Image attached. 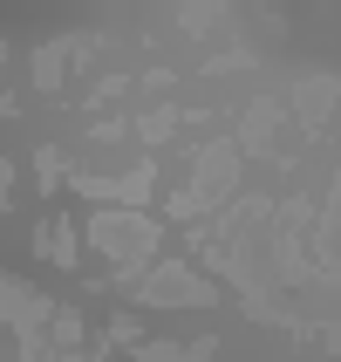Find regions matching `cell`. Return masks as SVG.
<instances>
[{
  "mask_svg": "<svg viewBox=\"0 0 341 362\" xmlns=\"http://www.w3.org/2000/svg\"><path fill=\"white\" fill-rule=\"evenodd\" d=\"M96 246H109L116 260H143L150 253V226L143 219H96Z\"/></svg>",
  "mask_w": 341,
  "mask_h": 362,
  "instance_id": "cell-1",
  "label": "cell"
},
{
  "mask_svg": "<svg viewBox=\"0 0 341 362\" xmlns=\"http://www.w3.org/2000/svg\"><path fill=\"white\" fill-rule=\"evenodd\" d=\"M143 301H212V287L205 281H191V274H184V267H157V274H150V281H143Z\"/></svg>",
  "mask_w": 341,
  "mask_h": 362,
  "instance_id": "cell-2",
  "label": "cell"
},
{
  "mask_svg": "<svg viewBox=\"0 0 341 362\" xmlns=\"http://www.w3.org/2000/svg\"><path fill=\"white\" fill-rule=\"evenodd\" d=\"M0 315L20 322V328H41V322H48V301H35L20 281H0Z\"/></svg>",
  "mask_w": 341,
  "mask_h": 362,
  "instance_id": "cell-3",
  "label": "cell"
},
{
  "mask_svg": "<svg viewBox=\"0 0 341 362\" xmlns=\"http://www.w3.org/2000/svg\"><path fill=\"white\" fill-rule=\"evenodd\" d=\"M328 89H335V82H328V76H314V82H307V89H301V110H307V117H314V123L328 117Z\"/></svg>",
  "mask_w": 341,
  "mask_h": 362,
  "instance_id": "cell-4",
  "label": "cell"
}]
</instances>
